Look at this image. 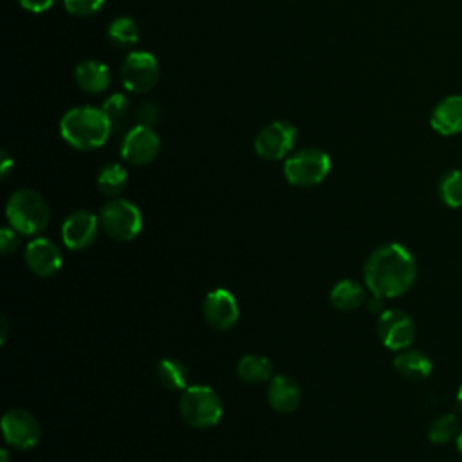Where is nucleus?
<instances>
[{"mask_svg":"<svg viewBox=\"0 0 462 462\" xmlns=\"http://www.w3.org/2000/svg\"><path fill=\"white\" fill-rule=\"evenodd\" d=\"M417 278L413 253L397 242L377 245L363 267V282L370 294L381 298H399L406 294Z\"/></svg>","mask_w":462,"mask_h":462,"instance_id":"obj_1","label":"nucleus"},{"mask_svg":"<svg viewBox=\"0 0 462 462\" xmlns=\"http://www.w3.org/2000/svg\"><path fill=\"white\" fill-rule=\"evenodd\" d=\"M112 132V123L99 106H74L60 119V134L76 150L103 146Z\"/></svg>","mask_w":462,"mask_h":462,"instance_id":"obj_2","label":"nucleus"},{"mask_svg":"<svg viewBox=\"0 0 462 462\" xmlns=\"http://www.w3.org/2000/svg\"><path fill=\"white\" fill-rule=\"evenodd\" d=\"M5 218L16 233L32 236L47 227L51 209L42 193L36 189L22 188L7 199Z\"/></svg>","mask_w":462,"mask_h":462,"instance_id":"obj_3","label":"nucleus"},{"mask_svg":"<svg viewBox=\"0 0 462 462\" xmlns=\"http://www.w3.org/2000/svg\"><path fill=\"white\" fill-rule=\"evenodd\" d=\"M179 411L188 426L208 430L220 422L224 404L213 388L204 384H189L186 390H182Z\"/></svg>","mask_w":462,"mask_h":462,"instance_id":"obj_4","label":"nucleus"},{"mask_svg":"<svg viewBox=\"0 0 462 462\" xmlns=\"http://www.w3.org/2000/svg\"><path fill=\"white\" fill-rule=\"evenodd\" d=\"M330 155L325 150L314 146L298 150L283 161L285 180L298 188H310L323 182L330 173Z\"/></svg>","mask_w":462,"mask_h":462,"instance_id":"obj_5","label":"nucleus"},{"mask_svg":"<svg viewBox=\"0 0 462 462\" xmlns=\"http://www.w3.org/2000/svg\"><path fill=\"white\" fill-rule=\"evenodd\" d=\"M99 226L106 236L117 242H130L143 229V215L134 202L116 197L101 208Z\"/></svg>","mask_w":462,"mask_h":462,"instance_id":"obj_6","label":"nucleus"},{"mask_svg":"<svg viewBox=\"0 0 462 462\" xmlns=\"http://www.w3.org/2000/svg\"><path fill=\"white\" fill-rule=\"evenodd\" d=\"M159 61L148 51H132L125 58L119 76L126 90L143 94L152 90L159 81Z\"/></svg>","mask_w":462,"mask_h":462,"instance_id":"obj_7","label":"nucleus"},{"mask_svg":"<svg viewBox=\"0 0 462 462\" xmlns=\"http://www.w3.org/2000/svg\"><path fill=\"white\" fill-rule=\"evenodd\" d=\"M298 139V130L289 121H273L254 137V152L265 161H278L289 155Z\"/></svg>","mask_w":462,"mask_h":462,"instance_id":"obj_8","label":"nucleus"},{"mask_svg":"<svg viewBox=\"0 0 462 462\" xmlns=\"http://www.w3.org/2000/svg\"><path fill=\"white\" fill-rule=\"evenodd\" d=\"M377 336L386 348L401 352L413 343L415 323L401 309H384L377 318Z\"/></svg>","mask_w":462,"mask_h":462,"instance_id":"obj_9","label":"nucleus"},{"mask_svg":"<svg viewBox=\"0 0 462 462\" xmlns=\"http://www.w3.org/2000/svg\"><path fill=\"white\" fill-rule=\"evenodd\" d=\"M2 433L9 446L16 449H31L40 442L42 428L32 413L14 408L2 415Z\"/></svg>","mask_w":462,"mask_h":462,"instance_id":"obj_10","label":"nucleus"},{"mask_svg":"<svg viewBox=\"0 0 462 462\" xmlns=\"http://www.w3.org/2000/svg\"><path fill=\"white\" fill-rule=\"evenodd\" d=\"M161 150V139L157 132L152 126L135 125L132 126L121 143V157L134 164V166H144L150 164Z\"/></svg>","mask_w":462,"mask_h":462,"instance_id":"obj_11","label":"nucleus"},{"mask_svg":"<svg viewBox=\"0 0 462 462\" xmlns=\"http://www.w3.org/2000/svg\"><path fill=\"white\" fill-rule=\"evenodd\" d=\"M202 314L211 328L229 330L240 318V307L231 291L218 287L206 294L202 301Z\"/></svg>","mask_w":462,"mask_h":462,"instance_id":"obj_12","label":"nucleus"},{"mask_svg":"<svg viewBox=\"0 0 462 462\" xmlns=\"http://www.w3.org/2000/svg\"><path fill=\"white\" fill-rule=\"evenodd\" d=\"M99 227V215L88 209H78L63 220L61 242L70 251L87 249L96 242Z\"/></svg>","mask_w":462,"mask_h":462,"instance_id":"obj_13","label":"nucleus"},{"mask_svg":"<svg viewBox=\"0 0 462 462\" xmlns=\"http://www.w3.org/2000/svg\"><path fill=\"white\" fill-rule=\"evenodd\" d=\"M23 260L29 271L38 276H52L61 269L63 256L56 242L45 236L32 238L23 251Z\"/></svg>","mask_w":462,"mask_h":462,"instance_id":"obj_14","label":"nucleus"},{"mask_svg":"<svg viewBox=\"0 0 462 462\" xmlns=\"http://www.w3.org/2000/svg\"><path fill=\"white\" fill-rule=\"evenodd\" d=\"M267 401L278 413H292L301 402V388L289 375H273L267 386Z\"/></svg>","mask_w":462,"mask_h":462,"instance_id":"obj_15","label":"nucleus"},{"mask_svg":"<svg viewBox=\"0 0 462 462\" xmlns=\"http://www.w3.org/2000/svg\"><path fill=\"white\" fill-rule=\"evenodd\" d=\"M431 128L440 135H455L462 132V94L448 96L431 112Z\"/></svg>","mask_w":462,"mask_h":462,"instance_id":"obj_16","label":"nucleus"},{"mask_svg":"<svg viewBox=\"0 0 462 462\" xmlns=\"http://www.w3.org/2000/svg\"><path fill=\"white\" fill-rule=\"evenodd\" d=\"M78 87L87 94H101L110 87V69L97 60H83L74 69Z\"/></svg>","mask_w":462,"mask_h":462,"instance_id":"obj_17","label":"nucleus"},{"mask_svg":"<svg viewBox=\"0 0 462 462\" xmlns=\"http://www.w3.org/2000/svg\"><path fill=\"white\" fill-rule=\"evenodd\" d=\"M393 368L410 381H422L433 372V363L424 352L406 348L395 354Z\"/></svg>","mask_w":462,"mask_h":462,"instance_id":"obj_18","label":"nucleus"},{"mask_svg":"<svg viewBox=\"0 0 462 462\" xmlns=\"http://www.w3.org/2000/svg\"><path fill=\"white\" fill-rule=\"evenodd\" d=\"M330 303L343 312L356 310L359 305L366 301V287L361 285L359 282L346 278L339 280L332 289H330Z\"/></svg>","mask_w":462,"mask_h":462,"instance_id":"obj_19","label":"nucleus"},{"mask_svg":"<svg viewBox=\"0 0 462 462\" xmlns=\"http://www.w3.org/2000/svg\"><path fill=\"white\" fill-rule=\"evenodd\" d=\"M155 375L159 379V383L168 388V390H186L189 384V374H188V368L177 361V359H171V357H164L157 363V368H155Z\"/></svg>","mask_w":462,"mask_h":462,"instance_id":"obj_20","label":"nucleus"},{"mask_svg":"<svg viewBox=\"0 0 462 462\" xmlns=\"http://www.w3.org/2000/svg\"><path fill=\"white\" fill-rule=\"evenodd\" d=\"M236 374L244 383H263V381H271L273 377V365L267 357L263 356H256V354H249L244 356L238 365H236Z\"/></svg>","mask_w":462,"mask_h":462,"instance_id":"obj_21","label":"nucleus"},{"mask_svg":"<svg viewBox=\"0 0 462 462\" xmlns=\"http://www.w3.org/2000/svg\"><path fill=\"white\" fill-rule=\"evenodd\" d=\"M128 182V173L126 168L121 164H106L105 168L99 170L97 173V188L103 195L116 199L123 193V189L126 188Z\"/></svg>","mask_w":462,"mask_h":462,"instance_id":"obj_22","label":"nucleus"},{"mask_svg":"<svg viewBox=\"0 0 462 462\" xmlns=\"http://www.w3.org/2000/svg\"><path fill=\"white\" fill-rule=\"evenodd\" d=\"M439 199L451 209L462 206V171L460 170H448L440 175L437 184Z\"/></svg>","mask_w":462,"mask_h":462,"instance_id":"obj_23","label":"nucleus"},{"mask_svg":"<svg viewBox=\"0 0 462 462\" xmlns=\"http://www.w3.org/2000/svg\"><path fill=\"white\" fill-rule=\"evenodd\" d=\"M108 40L117 47H132L139 42V27L130 16H117L108 23Z\"/></svg>","mask_w":462,"mask_h":462,"instance_id":"obj_24","label":"nucleus"},{"mask_svg":"<svg viewBox=\"0 0 462 462\" xmlns=\"http://www.w3.org/2000/svg\"><path fill=\"white\" fill-rule=\"evenodd\" d=\"M460 431V424H458V419L455 413H444V415H439L431 420L430 428H428V440L431 444H437V446H444L448 442H451L453 439H457Z\"/></svg>","mask_w":462,"mask_h":462,"instance_id":"obj_25","label":"nucleus"},{"mask_svg":"<svg viewBox=\"0 0 462 462\" xmlns=\"http://www.w3.org/2000/svg\"><path fill=\"white\" fill-rule=\"evenodd\" d=\"M101 108H103V112L106 114V117L110 119V123L114 126V125H119V123H123L126 119V116L130 112V101H128V97L125 94L116 92V94L108 96L103 101Z\"/></svg>","mask_w":462,"mask_h":462,"instance_id":"obj_26","label":"nucleus"},{"mask_svg":"<svg viewBox=\"0 0 462 462\" xmlns=\"http://www.w3.org/2000/svg\"><path fill=\"white\" fill-rule=\"evenodd\" d=\"M63 5L74 16H92L105 5V0H63Z\"/></svg>","mask_w":462,"mask_h":462,"instance_id":"obj_27","label":"nucleus"},{"mask_svg":"<svg viewBox=\"0 0 462 462\" xmlns=\"http://www.w3.org/2000/svg\"><path fill=\"white\" fill-rule=\"evenodd\" d=\"M159 114H161L159 106L155 103L146 101V103H141L135 108L134 116H135V123L137 125H144V126H152L153 128V125L159 121Z\"/></svg>","mask_w":462,"mask_h":462,"instance_id":"obj_28","label":"nucleus"},{"mask_svg":"<svg viewBox=\"0 0 462 462\" xmlns=\"http://www.w3.org/2000/svg\"><path fill=\"white\" fill-rule=\"evenodd\" d=\"M18 235L11 226L2 227L0 229V251L2 254H9L11 251H14L18 247Z\"/></svg>","mask_w":462,"mask_h":462,"instance_id":"obj_29","label":"nucleus"},{"mask_svg":"<svg viewBox=\"0 0 462 462\" xmlns=\"http://www.w3.org/2000/svg\"><path fill=\"white\" fill-rule=\"evenodd\" d=\"M18 2L25 11H31V13H45L54 4V0H18Z\"/></svg>","mask_w":462,"mask_h":462,"instance_id":"obj_30","label":"nucleus"},{"mask_svg":"<svg viewBox=\"0 0 462 462\" xmlns=\"http://www.w3.org/2000/svg\"><path fill=\"white\" fill-rule=\"evenodd\" d=\"M366 305H368V310H370V312L381 314V312L384 310V298H381V296H377V294H370V296L366 298Z\"/></svg>","mask_w":462,"mask_h":462,"instance_id":"obj_31","label":"nucleus"},{"mask_svg":"<svg viewBox=\"0 0 462 462\" xmlns=\"http://www.w3.org/2000/svg\"><path fill=\"white\" fill-rule=\"evenodd\" d=\"M14 166V161H13V157L5 152V150H2V164H0V175L5 179L7 177V173H9V170Z\"/></svg>","mask_w":462,"mask_h":462,"instance_id":"obj_32","label":"nucleus"},{"mask_svg":"<svg viewBox=\"0 0 462 462\" xmlns=\"http://www.w3.org/2000/svg\"><path fill=\"white\" fill-rule=\"evenodd\" d=\"M455 401H457V410L460 411V415H462V384L458 386V390H457V397H455Z\"/></svg>","mask_w":462,"mask_h":462,"instance_id":"obj_33","label":"nucleus"},{"mask_svg":"<svg viewBox=\"0 0 462 462\" xmlns=\"http://www.w3.org/2000/svg\"><path fill=\"white\" fill-rule=\"evenodd\" d=\"M2 336H0V341L4 343L5 341V336H7V319H5V316H2Z\"/></svg>","mask_w":462,"mask_h":462,"instance_id":"obj_34","label":"nucleus"},{"mask_svg":"<svg viewBox=\"0 0 462 462\" xmlns=\"http://www.w3.org/2000/svg\"><path fill=\"white\" fill-rule=\"evenodd\" d=\"M455 442H457V449H458V453L462 455V428H460V431H458V435H457Z\"/></svg>","mask_w":462,"mask_h":462,"instance_id":"obj_35","label":"nucleus"},{"mask_svg":"<svg viewBox=\"0 0 462 462\" xmlns=\"http://www.w3.org/2000/svg\"><path fill=\"white\" fill-rule=\"evenodd\" d=\"M0 462H9V451L5 448L0 451Z\"/></svg>","mask_w":462,"mask_h":462,"instance_id":"obj_36","label":"nucleus"}]
</instances>
